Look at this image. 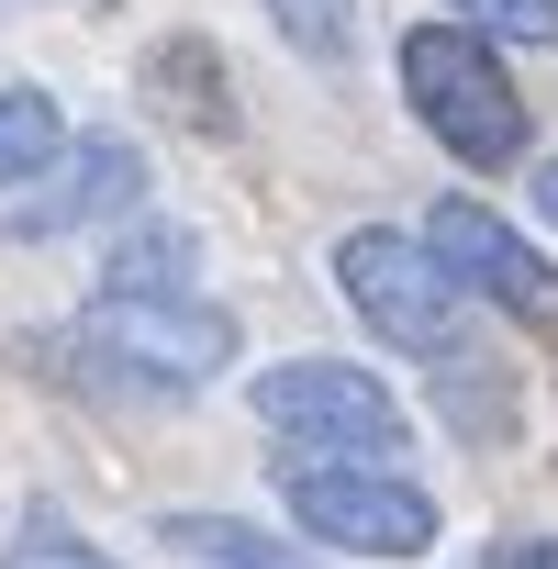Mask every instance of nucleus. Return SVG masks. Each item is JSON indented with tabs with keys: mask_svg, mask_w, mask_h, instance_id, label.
<instances>
[{
	"mask_svg": "<svg viewBox=\"0 0 558 569\" xmlns=\"http://www.w3.org/2000/svg\"><path fill=\"white\" fill-rule=\"evenodd\" d=\"M402 101L458 168H514L525 157V90L469 23H413L402 34Z\"/></svg>",
	"mask_w": 558,
	"mask_h": 569,
	"instance_id": "nucleus-1",
	"label": "nucleus"
},
{
	"mask_svg": "<svg viewBox=\"0 0 558 569\" xmlns=\"http://www.w3.org/2000/svg\"><path fill=\"white\" fill-rule=\"evenodd\" d=\"M68 347H79L101 380L146 391V402H190L201 380L235 369V313L201 302V291H179V302H90Z\"/></svg>",
	"mask_w": 558,
	"mask_h": 569,
	"instance_id": "nucleus-2",
	"label": "nucleus"
},
{
	"mask_svg": "<svg viewBox=\"0 0 558 569\" xmlns=\"http://www.w3.org/2000/svg\"><path fill=\"white\" fill-rule=\"evenodd\" d=\"M246 402H257V425H268V436H291L302 458L391 469V458L413 447L402 402H391L369 369H347V358H279V369H257V380H246Z\"/></svg>",
	"mask_w": 558,
	"mask_h": 569,
	"instance_id": "nucleus-3",
	"label": "nucleus"
},
{
	"mask_svg": "<svg viewBox=\"0 0 558 569\" xmlns=\"http://www.w3.org/2000/svg\"><path fill=\"white\" fill-rule=\"evenodd\" d=\"M279 502L313 547L347 558H425L436 547V491L402 469H358V458H279Z\"/></svg>",
	"mask_w": 558,
	"mask_h": 569,
	"instance_id": "nucleus-4",
	"label": "nucleus"
},
{
	"mask_svg": "<svg viewBox=\"0 0 558 569\" xmlns=\"http://www.w3.org/2000/svg\"><path fill=\"white\" fill-rule=\"evenodd\" d=\"M336 291H347V313H358L369 336H391L402 358H447V347H458V313H469V291L436 268V246L402 234V223L336 234Z\"/></svg>",
	"mask_w": 558,
	"mask_h": 569,
	"instance_id": "nucleus-5",
	"label": "nucleus"
},
{
	"mask_svg": "<svg viewBox=\"0 0 558 569\" xmlns=\"http://www.w3.org/2000/svg\"><path fill=\"white\" fill-rule=\"evenodd\" d=\"M425 246H436V268L458 279V291H480V302H502V313H558V268H547L491 201H436Z\"/></svg>",
	"mask_w": 558,
	"mask_h": 569,
	"instance_id": "nucleus-6",
	"label": "nucleus"
},
{
	"mask_svg": "<svg viewBox=\"0 0 558 569\" xmlns=\"http://www.w3.org/2000/svg\"><path fill=\"white\" fill-rule=\"evenodd\" d=\"M146 212V157L123 146V134H79L57 168H46V190L34 201H12V234H79V223H134Z\"/></svg>",
	"mask_w": 558,
	"mask_h": 569,
	"instance_id": "nucleus-7",
	"label": "nucleus"
},
{
	"mask_svg": "<svg viewBox=\"0 0 558 569\" xmlns=\"http://www.w3.org/2000/svg\"><path fill=\"white\" fill-rule=\"evenodd\" d=\"M146 90H157V112H179L190 134H235V101H223V57H212L201 34L157 46V57H146Z\"/></svg>",
	"mask_w": 558,
	"mask_h": 569,
	"instance_id": "nucleus-8",
	"label": "nucleus"
},
{
	"mask_svg": "<svg viewBox=\"0 0 558 569\" xmlns=\"http://www.w3.org/2000/svg\"><path fill=\"white\" fill-rule=\"evenodd\" d=\"M190 223H134L123 246H112V268H101V302H179L190 291Z\"/></svg>",
	"mask_w": 558,
	"mask_h": 569,
	"instance_id": "nucleus-9",
	"label": "nucleus"
},
{
	"mask_svg": "<svg viewBox=\"0 0 558 569\" xmlns=\"http://www.w3.org/2000/svg\"><path fill=\"white\" fill-rule=\"evenodd\" d=\"M68 146H79V134H68V112H57L46 90H0V190L46 179V168H57Z\"/></svg>",
	"mask_w": 558,
	"mask_h": 569,
	"instance_id": "nucleus-10",
	"label": "nucleus"
},
{
	"mask_svg": "<svg viewBox=\"0 0 558 569\" xmlns=\"http://www.w3.org/2000/svg\"><path fill=\"white\" fill-rule=\"evenodd\" d=\"M257 12L279 23V46L313 57V68H347V46H358V0H257Z\"/></svg>",
	"mask_w": 558,
	"mask_h": 569,
	"instance_id": "nucleus-11",
	"label": "nucleus"
},
{
	"mask_svg": "<svg viewBox=\"0 0 558 569\" xmlns=\"http://www.w3.org/2000/svg\"><path fill=\"white\" fill-rule=\"evenodd\" d=\"M480 46H558V0H458Z\"/></svg>",
	"mask_w": 558,
	"mask_h": 569,
	"instance_id": "nucleus-12",
	"label": "nucleus"
},
{
	"mask_svg": "<svg viewBox=\"0 0 558 569\" xmlns=\"http://www.w3.org/2000/svg\"><path fill=\"white\" fill-rule=\"evenodd\" d=\"M0 569H123V558H101V547L68 536V525H23L12 547H0Z\"/></svg>",
	"mask_w": 558,
	"mask_h": 569,
	"instance_id": "nucleus-13",
	"label": "nucleus"
},
{
	"mask_svg": "<svg viewBox=\"0 0 558 569\" xmlns=\"http://www.w3.org/2000/svg\"><path fill=\"white\" fill-rule=\"evenodd\" d=\"M168 536H179L190 558H223V569H246V558H268V536H257V525H201V513H179Z\"/></svg>",
	"mask_w": 558,
	"mask_h": 569,
	"instance_id": "nucleus-14",
	"label": "nucleus"
},
{
	"mask_svg": "<svg viewBox=\"0 0 558 569\" xmlns=\"http://www.w3.org/2000/svg\"><path fill=\"white\" fill-rule=\"evenodd\" d=\"M491 569H558V536H514V547H502Z\"/></svg>",
	"mask_w": 558,
	"mask_h": 569,
	"instance_id": "nucleus-15",
	"label": "nucleus"
},
{
	"mask_svg": "<svg viewBox=\"0 0 558 569\" xmlns=\"http://www.w3.org/2000/svg\"><path fill=\"white\" fill-rule=\"evenodd\" d=\"M536 212H547V234H558V157L536 168Z\"/></svg>",
	"mask_w": 558,
	"mask_h": 569,
	"instance_id": "nucleus-16",
	"label": "nucleus"
},
{
	"mask_svg": "<svg viewBox=\"0 0 558 569\" xmlns=\"http://www.w3.org/2000/svg\"><path fill=\"white\" fill-rule=\"evenodd\" d=\"M246 569H313V558H291V547H268V558H246Z\"/></svg>",
	"mask_w": 558,
	"mask_h": 569,
	"instance_id": "nucleus-17",
	"label": "nucleus"
}]
</instances>
